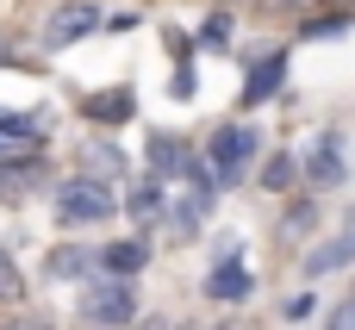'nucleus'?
<instances>
[{
    "instance_id": "obj_14",
    "label": "nucleus",
    "mask_w": 355,
    "mask_h": 330,
    "mask_svg": "<svg viewBox=\"0 0 355 330\" xmlns=\"http://www.w3.org/2000/svg\"><path fill=\"white\" fill-rule=\"evenodd\" d=\"M44 175H50L44 150H31V156H12V162H0V193H25V187H37Z\"/></svg>"
},
{
    "instance_id": "obj_20",
    "label": "nucleus",
    "mask_w": 355,
    "mask_h": 330,
    "mask_svg": "<svg viewBox=\"0 0 355 330\" xmlns=\"http://www.w3.org/2000/svg\"><path fill=\"white\" fill-rule=\"evenodd\" d=\"M200 44H206V50H225V44H231V12H212V19L200 25Z\"/></svg>"
},
{
    "instance_id": "obj_17",
    "label": "nucleus",
    "mask_w": 355,
    "mask_h": 330,
    "mask_svg": "<svg viewBox=\"0 0 355 330\" xmlns=\"http://www.w3.org/2000/svg\"><path fill=\"white\" fill-rule=\"evenodd\" d=\"M44 112H0V137H12V144H44Z\"/></svg>"
},
{
    "instance_id": "obj_3",
    "label": "nucleus",
    "mask_w": 355,
    "mask_h": 330,
    "mask_svg": "<svg viewBox=\"0 0 355 330\" xmlns=\"http://www.w3.org/2000/svg\"><path fill=\"white\" fill-rule=\"evenodd\" d=\"M256 150H262L256 125H218V131L206 137V168H212V181H218V187H237V181L250 175Z\"/></svg>"
},
{
    "instance_id": "obj_2",
    "label": "nucleus",
    "mask_w": 355,
    "mask_h": 330,
    "mask_svg": "<svg viewBox=\"0 0 355 330\" xmlns=\"http://www.w3.org/2000/svg\"><path fill=\"white\" fill-rule=\"evenodd\" d=\"M112 212H119V200H112V187H106V181H94V175H69V181L56 187V225H62V231L106 225Z\"/></svg>"
},
{
    "instance_id": "obj_23",
    "label": "nucleus",
    "mask_w": 355,
    "mask_h": 330,
    "mask_svg": "<svg viewBox=\"0 0 355 330\" xmlns=\"http://www.w3.org/2000/svg\"><path fill=\"white\" fill-rule=\"evenodd\" d=\"M312 306H318V299H312V293H293V299H287V318H293V324H300V318H312Z\"/></svg>"
},
{
    "instance_id": "obj_22",
    "label": "nucleus",
    "mask_w": 355,
    "mask_h": 330,
    "mask_svg": "<svg viewBox=\"0 0 355 330\" xmlns=\"http://www.w3.org/2000/svg\"><path fill=\"white\" fill-rule=\"evenodd\" d=\"M312 218H318V212H312V206H306V200H300V206H293V212H287V231H312Z\"/></svg>"
},
{
    "instance_id": "obj_1",
    "label": "nucleus",
    "mask_w": 355,
    "mask_h": 330,
    "mask_svg": "<svg viewBox=\"0 0 355 330\" xmlns=\"http://www.w3.org/2000/svg\"><path fill=\"white\" fill-rule=\"evenodd\" d=\"M144 156H150V175H156V181H187V187L218 193V181H212V168H206V150H193V144L175 137V131H150Z\"/></svg>"
},
{
    "instance_id": "obj_5",
    "label": "nucleus",
    "mask_w": 355,
    "mask_h": 330,
    "mask_svg": "<svg viewBox=\"0 0 355 330\" xmlns=\"http://www.w3.org/2000/svg\"><path fill=\"white\" fill-rule=\"evenodd\" d=\"M250 293H256V275L243 268V243L225 237L218 256H212V268H206V299L212 306H243Z\"/></svg>"
},
{
    "instance_id": "obj_11",
    "label": "nucleus",
    "mask_w": 355,
    "mask_h": 330,
    "mask_svg": "<svg viewBox=\"0 0 355 330\" xmlns=\"http://www.w3.org/2000/svg\"><path fill=\"white\" fill-rule=\"evenodd\" d=\"M144 268H150V243L144 237H119V243L100 250V275H112V281H137Z\"/></svg>"
},
{
    "instance_id": "obj_10",
    "label": "nucleus",
    "mask_w": 355,
    "mask_h": 330,
    "mask_svg": "<svg viewBox=\"0 0 355 330\" xmlns=\"http://www.w3.org/2000/svg\"><path fill=\"white\" fill-rule=\"evenodd\" d=\"M355 262V212H349V225L331 237V243H318L312 256H306V281H324V275H337V268H349Z\"/></svg>"
},
{
    "instance_id": "obj_15",
    "label": "nucleus",
    "mask_w": 355,
    "mask_h": 330,
    "mask_svg": "<svg viewBox=\"0 0 355 330\" xmlns=\"http://www.w3.org/2000/svg\"><path fill=\"white\" fill-rule=\"evenodd\" d=\"M168 50H175V75H168V94L175 100H193V37L187 31H168Z\"/></svg>"
},
{
    "instance_id": "obj_8",
    "label": "nucleus",
    "mask_w": 355,
    "mask_h": 330,
    "mask_svg": "<svg viewBox=\"0 0 355 330\" xmlns=\"http://www.w3.org/2000/svg\"><path fill=\"white\" fill-rule=\"evenodd\" d=\"M343 175H349V162H343V131H318V144H312V156H306V181H312V187H343Z\"/></svg>"
},
{
    "instance_id": "obj_13",
    "label": "nucleus",
    "mask_w": 355,
    "mask_h": 330,
    "mask_svg": "<svg viewBox=\"0 0 355 330\" xmlns=\"http://www.w3.org/2000/svg\"><path fill=\"white\" fill-rule=\"evenodd\" d=\"M50 275L56 281H100V250H75V243H62L56 256H50Z\"/></svg>"
},
{
    "instance_id": "obj_25",
    "label": "nucleus",
    "mask_w": 355,
    "mask_h": 330,
    "mask_svg": "<svg viewBox=\"0 0 355 330\" xmlns=\"http://www.w3.org/2000/svg\"><path fill=\"white\" fill-rule=\"evenodd\" d=\"M0 330H37V324H25V318H6V324H0Z\"/></svg>"
},
{
    "instance_id": "obj_21",
    "label": "nucleus",
    "mask_w": 355,
    "mask_h": 330,
    "mask_svg": "<svg viewBox=\"0 0 355 330\" xmlns=\"http://www.w3.org/2000/svg\"><path fill=\"white\" fill-rule=\"evenodd\" d=\"M25 293V281H19V268H12V256L0 250V299H19Z\"/></svg>"
},
{
    "instance_id": "obj_24",
    "label": "nucleus",
    "mask_w": 355,
    "mask_h": 330,
    "mask_svg": "<svg viewBox=\"0 0 355 330\" xmlns=\"http://www.w3.org/2000/svg\"><path fill=\"white\" fill-rule=\"evenodd\" d=\"M0 69H31V56H19V50H12V44L0 37Z\"/></svg>"
},
{
    "instance_id": "obj_12",
    "label": "nucleus",
    "mask_w": 355,
    "mask_h": 330,
    "mask_svg": "<svg viewBox=\"0 0 355 330\" xmlns=\"http://www.w3.org/2000/svg\"><path fill=\"white\" fill-rule=\"evenodd\" d=\"M206 218H212V193H206V187H187V193L168 200V231H175V237H200Z\"/></svg>"
},
{
    "instance_id": "obj_7",
    "label": "nucleus",
    "mask_w": 355,
    "mask_h": 330,
    "mask_svg": "<svg viewBox=\"0 0 355 330\" xmlns=\"http://www.w3.org/2000/svg\"><path fill=\"white\" fill-rule=\"evenodd\" d=\"M100 25H106V12H100L94 0H69V6L50 19V31H44V37H50V50H69L75 37H94Z\"/></svg>"
},
{
    "instance_id": "obj_18",
    "label": "nucleus",
    "mask_w": 355,
    "mask_h": 330,
    "mask_svg": "<svg viewBox=\"0 0 355 330\" xmlns=\"http://www.w3.org/2000/svg\"><path fill=\"white\" fill-rule=\"evenodd\" d=\"M293 175H306V162H300L293 150H281V156H268V162H262V187H268V193L293 187Z\"/></svg>"
},
{
    "instance_id": "obj_16",
    "label": "nucleus",
    "mask_w": 355,
    "mask_h": 330,
    "mask_svg": "<svg viewBox=\"0 0 355 330\" xmlns=\"http://www.w3.org/2000/svg\"><path fill=\"white\" fill-rule=\"evenodd\" d=\"M125 212H131V218H144V225H150V218H168V193H162V181H156V175H144V181L125 193Z\"/></svg>"
},
{
    "instance_id": "obj_19",
    "label": "nucleus",
    "mask_w": 355,
    "mask_h": 330,
    "mask_svg": "<svg viewBox=\"0 0 355 330\" xmlns=\"http://www.w3.org/2000/svg\"><path fill=\"white\" fill-rule=\"evenodd\" d=\"M81 156H87V175H94V181H106V175H119V168H125L119 144H106V137H100V144H87Z\"/></svg>"
},
{
    "instance_id": "obj_4",
    "label": "nucleus",
    "mask_w": 355,
    "mask_h": 330,
    "mask_svg": "<svg viewBox=\"0 0 355 330\" xmlns=\"http://www.w3.org/2000/svg\"><path fill=\"white\" fill-rule=\"evenodd\" d=\"M81 312H87V324L131 330V324H137V281H112V275L87 281V293H81Z\"/></svg>"
},
{
    "instance_id": "obj_6",
    "label": "nucleus",
    "mask_w": 355,
    "mask_h": 330,
    "mask_svg": "<svg viewBox=\"0 0 355 330\" xmlns=\"http://www.w3.org/2000/svg\"><path fill=\"white\" fill-rule=\"evenodd\" d=\"M281 87H287V50H262L243 69V106H268Z\"/></svg>"
},
{
    "instance_id": "obj_9",
    "label": "nucleus",
    "mask_w": 355,
    "mask_h": 330,
    "mask_svg": "<svg viewBox=\"0 0 355 330\" xmlns=\"http://www.w3.org/2000/svg\"><path fill=\"white\" fill-rule=\"evenodd\" d=\"M131 112H137V94H131V87L81 94V119H87V125H131Z\"/></svg>"
}]
</instances>
